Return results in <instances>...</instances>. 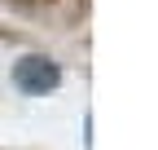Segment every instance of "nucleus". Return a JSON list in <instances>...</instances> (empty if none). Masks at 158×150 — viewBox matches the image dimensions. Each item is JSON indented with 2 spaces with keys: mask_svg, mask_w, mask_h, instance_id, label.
Listing matches in <instances>:
<instances>
[{
  "mask_svg": "<svg viewBox=\"0 0 158 150\" xmlns=\"http://www.w3.org/2000/svg\"><path fill=\"white\" fill-rule=\"evenodd\" d=\"M13 84L22 93H48L62 84V66L44 53H27L22 62H13Z\"/></svg>",
  "mask_w": 158,
  "mask_h": 150,
  "instance_id": "1",
  "label": "nucleus"
}]
</instances>
